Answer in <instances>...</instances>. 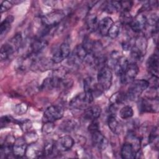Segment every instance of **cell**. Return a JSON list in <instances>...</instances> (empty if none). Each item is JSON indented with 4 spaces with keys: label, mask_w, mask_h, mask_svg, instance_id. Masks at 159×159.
<instances>
[{
    "label": "cell",
    "mask_w": 159,
    "mask_h": 159,
    "mask_svg": "<svg viewBox=\"0 0 159 159\" xmlns=\"http://www.w3.org/2000/svg\"><path fill=\"white\" fill-rule=\"evenodd\" d=\"M126 93L127 99L134 101L138 99L140 94L150 86V83L148 80L141 79L134 80Z\"/></svg>",
    "instance_id": "6da1fadb"
},
{
    "label": "cell",
    "mask_w": 159,
    "mask_h": 159,
    "mask_svg": "<svg viewBox=\"0 0 159 159\" xmlns=\"http://www.w3.org/2000/svg\"><path fill=\"white\" fill-rule=\"evenodd\" d=\"M147 47V40L145 36H139L135 39L134 45L130 50V56L133 62L140 61L145 56Z\"/></svg>",
    "instance_id": "7a4b0ae2"
},
{
    "label": "cell",
    "mask_w": 159,
    "mask_h": 159,
    "mask_svg": "<svg viewBox=\"0 0 159 159\" xmlns=\"http://www.w3.org/2000/svg\"><path fill=\"white\" fill-rule=\"evenodd\" d=\"M94 97L92 94L83 92L74 97L70 102L69 106L72 109L77 110H84L93 101Z\"/></svg>",
    "instance_id": "3957f363"
},
{
    "label": "cell",
    "mask_w": 159,
    "mask_h": 159,
    "mask_svg": "<svg viewBox=\"0 0 159 159\" xmlns=\"http://www.w3.org/2000/svg\"><path fill=\"white\" fill-rule=\"evenodd\" d=\"M65 14L63 11L55 10L42 17L41 22L43 26L52 29L57 25L65 17Z\"/></svg>",
    "instance_id": "277c9868"
},
{
    "label": "cell",
    "mask_w": 159,
    "mask_h": 159,
    "mask_svg": "<svg viewBox=\"0 0 159 159\" xmlns=\"http://www.w3.org/2000/svg\"><path fill=\"white\" fill-rule=\"evenodd\" d=\"M97 83L103 91L108 90L112 83V73L109 68L105 66L99 70Z\"/></svg>",
    "instance_id": "5b68a950"
},
{
    "label": "cell",
    "mask_w": 159,
    "mask_h": 159,
    "mask_svg": "<svg viewBox=\"0 0 159 159\" xmlns=\"http://www.w3.org/2000/svg\"><path fill=\"white\" fill-rule=\"evenodd\" d=\"M64 109L58 105H52L48 107L43 113V120L45 122H53L60 119L63 116Z\"/></svg>",
    "instance_id": "8992f818"
},
{
    "label": "cell",
    "mask_w": 159,
    "mask_h": 159,
    "mask_svg": "<svg viewBox=\"0 0 159 159\" xmlns=\"http://www.w3.org/2000/svg\"><path fill=\"white\" fill-rule=\"evenodd\" d=\"M88 55V53L82 44L78 45L68 57V62L73 65H79L85 60Z\"/></svg>",
    "instance_id": "52a82bcc"
},
{
    "label": "cell",
    "mask_w": 159,
    "mask_h": 159,
    "mask_svg": "<svg viewBox=\"0 0 159 159\" xmlns=\"http://www.w3.org/2000/svg\"><path fill=\"white\" fill-rule=\"evenodd\" d=\"M158 98L141 99L139 101V109L140 112H157L158 111Z\"/></svg>",
    "instance_id": "ba28073f"
},
{
    "label": "cell",
    "mask_w": 159,
    "mask_h": 159,
    "mask_svg": "<svg viewBox=\"0 0 159 159\" xmlns=\"http://www.w3.org/2000/svg\"><path fill=\"white\" fill-rule=\"evenodd\" d=\"M139 72V68L136 63H129L125 72L120 76V81L122 84L132 83L137 76Z\"/></svg>",
    "instance_id": "9c48e42d"
},
{
    "label": "cell",
    "mask_w": 159,
    "mask_h": 159,
    "mask_svg": "<svg viewBox=\"0 0 159 159\" xmlns=\"http://www.w3.org/2000/svg\"><path fill=\"white\" fill-rule=\"evenodd\" d=\"M70 55V46L68 43L63 42L59 48L55 50L52 57V60L55 64L61 63L64 59L68 58Z\"/></svg>",
    "instance_id": "30bf717a"
},
{
    "label": "cell",
    "mask_w": 159,
    "mask_h": 159,
    "mask_svg": "<svg viewBox=\"0 0 159 159\" xmlns=\"http://www.w3.org/2000/svg\"><path fill=\"white\" fill-rule=\"evenodd\" d=\"M84 91L93 94L94 98L100 96L103 90L91 77H87L84 80Z\"/></svg>",
    "instance_id": "8fae6325"
},
{
    "label": "cell",
    "mask_w": 159,
    "mask_h": 159,
    "mask_svg": "<svg viewBox=\"0 0 159 159\" xmlns=\"http://www.w3.org/2000/svg\"><path fill=\"white\" fill-rule=\"evenodd\" d=\"M147 25L146 16L140 13L137 15L135 18H133L132 21L129 24L130 29L135 32L140 33L143 31Z\"/></svg>",
    "instance_id": "7c38bea8"
},
{
    "label": "cell",
    "mask_w": 159,
    "mask_h": 159,
    "mask_svg": "<svg viewBox=\"0 0 159 159\" xmlns=\"http://www.w3.org/2000/svg\"><path fill=\"white\" fill-rule=\"evenodd\" d=\"M27 142L25 139L19 138L15 140L12 147V155L16 158L23 157L27 152Z\"/></svg>",
    "instance_id": "4fadbf2b"
},
{
    "label": "cell",
    "mask_w": 159,
    "mask_h": 159,
    "mask_svg": "<svg viewBox=\"0 0 159 159\" xmlns=\"http://www.w3.org/2000/svg\"><path fill=\"white\" fill-rule=\"evenodd\" d=\"M74 145V140L70 135H65L58 139L55 143V148L59 151L70 150Z\"/></svg>",
    "instance_id": "5bb4252c"
},
{
    "label": "cell",
    "mask_w": 159,
    "mask_h": 159,
    "mask_svg": "<svg viewBox=\"0 0 159 159\" xmlns=\"http://www.w3.org/2000/svg\"><path fill=\"white\" fill-rule=\"evenodd\" d=\"M91 134L93 144L99 150H105L108 145V141L99 130L93 131Z\"/></svg>",
    "instance_id": "9a60e30c"
},
{
    "label": "cell",
    "mask_w": 159,
    "mask_h": 159,
    "mask_svg": "<svg viewBox=\"0 0 159 159\" xmlns=\"http://www.w3.org/2000/svg\"><path fill=\"white\" fill-rule=\"evenodd\" d=\"M147 68L152 76L158 77V53L152 54L147 61Z\"/></svg>",
    "instance_id": "2e32d148"
},
{
    "label": "cell",
    "mask_w": 159,
    "mask_h": 159,
    "mask_svg": "<svg viewBox=\"0 0 159 159\" xmlns=\"http://www.w3.org/2000/svg\"><path fill=\"white\" fill-rule=\"evenodd\" d=\"M114 22L111 17H104L98 22V30L99 34L102 36H107V33Z\"/></svg>",
    "instance_id": "e0dca14e"
},
{
    "label": "cell",
    "mask_w": 159,
    "mask_h": 159,
    "mask_svg": "<svg viewBox=\"0 0 159 159\" xmlns=\"http://www.w3.org/2000/svg\"><path fill=\"white\" fill-rule=\"evenodd\" d=\"M101 109L99 106H89L86 109H84V117L85 119L90 120H96L101 114Z\"/></svg>",
    "instance_id": "ac0fdd59"
},
{
    "label": "cell",
    "mask_w": 159,
    "mask_h": 159,
    "mask_svg": "<svg viewBox=\"0 0 159 159\" xmlns=\"http://www.w3.org/2000/svg\"><path fill=\"white\" fill-rule=\"evenodd\" d=\"M47 42L42 38H37L33 40L30 44V54L32 55H38L40 53L45 47L47 46Z\"/></svg>",
    "instance_id": "d6986e66"
},
{
    "label": "cell",
    "mask_w": 159,
    "mask_h": 159,
    "mask_svg": "<svg viewBox=\"0 0 159 159\" xmlns=\"http://www.w3.org/2000/svg\"><path fill=\"white\" fill-rule=\"evenodd\" d=\"M120 155L124 159H133L136 158L137 152L129 142H125L121 148Z\"/></svg>",
    "instance_id": "ffe728a7"
},
{
    "label": "cell",
    "mask_w": 159,
    "mask_h": 159,
    "mask_svg": "<svg viewBox=\"0 0 159 159\" xmlns=\"http://www.w3.org/2000/svg\"><path fill=\"white\" fill-rule=\"evenodd\" d=\"M17 51L14 47L9 42L3 44L1 47L0 50V59L1 60H6L13 53Z\"/></svg>",
    "instance_id": "44dd1931"
},
{
    "label": "cell",
    "mask_w": 159,
    "mask_h": 159,
    "mask_svg": "<svg viewBox=\"0 0 159 159\" xmlns=\"http://www.w3.org/2000/svg\"><path fill=\"white\" fill-rule=\"evenodd\" d=\"M129 62L125 57H120L114 68L116 75L120 76L125 71Z\"/></svg>",
    "instance_id": "7402d4cb"
},
{
    "label": "cell",
    "mask_w": 159,
    "mask_h": 159,
    "mask_svg": "<svg viewBox=\"0 0 159 159\" xmlns=\"http://www.w3.org/2000/svg\"><path fill=\"white\" fill-rule=\"evenodd\" d=\"M14 16L9 15L6 17L0 25V35L1 37L5 36L11 28V24L14 21Z\"/></svg>",
    "instance_id": "603a6c76"
},
{
    "label": "cell",
    "mask_w": 159,
    "mask_h": 159,
    "mask_svg": "<svg viewBox=\"0 0 159 159\" xmlns=\"http://www.w3.org/2000/svg\"><path fill=\"white\" fill-rule=\"evenodd\" d=\"M107 124L110 130L115 134H120L122 127L120 123L117 120L116 116H109L107 119Z\"/></svg>",
    "instance_id": "cb8c5ba5"
},
{
    "label": "cell",
    "mask_w": 159,
    "mask_h": 159,
    "mask_svg": "<svg viewBox=\"0 0 159 159\" xmlns=\"http://www.w3.org/2000/svg\"><path fill=\"white\" fill-rule=\"evenodd\" d=\"M86 25L87 29L89 32H94L98 30V18L97 16L94 14H88L86 17Z\"/></svg>",
    "instance_id": "d4e9b609"
},
{
    "label": "cell",
    "mask_w": 159,
    "mask_h": 159,
    "mask_svg": "<svg viewBox=\"0 0 159 159\" xmlns=\"http://www.w3.org/2000/svg\"><path fill=\"white\" fill-rule=\"evenodd\" d=\"M127 99L126 93L118 91L113 94L109 98V101L111 104H114L118 106Z\"/></svg>",
    "instance_id": "484cf974"
},
{
    "label": "cell",
    "mask_w": 159,
    "mask_h": 159,
    "mask_svg": "<svg viewBox=\"0 0 159 159\" xmlns=\"http://www.w3.org/2000/svg\"><path fill=\"white\" fill-rule=\"evenodd\" d=\"M78 125V122L75 119H68L63 121L60 125V129L65 132H69L75 130Z\"/></svg>",
    "instance_id": "4316f807"
},
{
    "label": "cell",
    "mask_w": 159,
    "mask_h": 159,
    "mask_svg": "<svg viewBox=\"0 0 159 159\" xmlns=\"http://www.w3.org/2000/svg\"><path fill=\"white\" fill-rule=\"evenodd\" d=\"M121 10L120 2L117 1H110L106 2L104 11L108 13H114Z\"/></svg>",
    "instance_id": "83f0119b"
},
{
    "label": "cell",
    "mask_w": 159,
    "mask_h": 159,
    "mask_svg": "<svg viewBox=\"0 0 159 159\" xmlns=\"http://www.w3.org/2000/svg\"><path fill=\"white\" fill-rule=\"evenodd\" d=\"M121 26L122 24L119 21L115 23L114 22L108 31L107 36H109L111 39H116L120 34Z\"/></svg>",
    "instance_id": "f1b7e54d"
},
{
    "label": "cell",
    "mask_w": 159,
    "mask_h": 159,
    "mask_svg": "<svg viewBox=\"0 0 159 159\" xmlns=\"http://www.w3.org/2000/svg\"><path fill=\"white\" fill-rule=\"evenodd\" d=\"M148 143L150 144L154 143V148H158V132L157 127H154L152 129L151 131L150 132L148 139Z\"/></svg>",
    "instance_id": "f546056e"
},
{
    "label": "cell",
    "mask_w": 159,
    "mask_h": 159,
    "mask_svg": "<svg viewBox=\"0 0 159 159\" xmlns=\"http://www.w3.org/2000/svg\"><path fill=\"white\" fill-rule=\"evenodd\" d=\"M134 111L130 106H125L122 107L119 111V116L122 119H128L133 116Z\"/></svg>",
    "instance_id": "4dcf8cb0"
},
{
    "label": "cell",
    "mask_w": 159,
    "mask_h": 159,
    "mask_svg": "<svg viewBox=\"0 0 159 159\" xmlns=\"http://www.w3.org/2000/svg\"><path fill=\"white\" fill-rule=\"evenodd\" d=\"M28 106L24 102H21L17 104L14 107V112L17 115H22L27 111Z\"/></svg>",
    "instance_id": "1f68e13d"
},
{
    "label": "cell",
    "mask_w": 159,
    "mask_h": 159,
    "mask_svg": "<svg viewBox=\"0 0 159 159\" xmlns=\"http://www.w3.org/2000/svg\"><path fill=\"white\" fill-rule=\"evenodd\" d=\"M54 149H55V143L52 142H48L44 145L43 154L44 156H48L52 154Z\"/></svg>",
    "instance_id": "d6a6232c"
},
{
    "label": "cell",
    "mask_w": 159,
    "mask_h": 159,
    "mask_svg": "<svg viewBox=\"0 0 159 159\" xmlns=\"http://www.w3.org/2000/svg\"><path fill=\"white\" fill-rule=\"evenodd\" d=\"M133 17L129 14V12H122L120 16V21H119L122 24H125L128 25L132 21Z\"/></svg>",
    "instance_id": "836d02e7"
},
{
    "label": "cell",
    "mask_w": 159,
    "mask_h": 159,
    "mask_svg": "<svg viewBox=\"0 0 159 159\" xmlns=\"http://www.w3.org/2000/svg\"><path fill=\"white\" fill-rule=\"evenodd\" d=\"M120 6L121 10L123 12H129L131 7H132L133 2L132 1H120Z\"/></svg>",
    "instance_id": "e575fe53"
},
{
    "label": "cell",
    "mask_w": 159,
    "mask_h": 159,
    "mask_svg": "<svg viewBox=\"0 0 159 159\" xmlns=\"http://www.w3.org/2000/svg\"><path fill=\"white\" fill-rule=\"evenodd\" d=\"M13 6V3L12 1H4L1 3V12L2 13L5 11H8L11 7Z\"/></svg>",
    "instance_id": "d590c367"
},
{
    "label": "cell",
    "mask_w": 159,
    "mask_h": 159,
    "mask_svg": "<svg viewBox=\"0 0 159 159\" xmlns=\"http://www.w3.org/2000/svg\"><path fill=\"white\" fill-rule=\"evenodd\" d=\"M12 121L11 117L7 116H4L1 117V128L2 129L3 127H5L6 125H7L9 122Z\"/></svg>",
    "instance_id": "8d00e7d4"
},
{
    "label": "cell",
    "mask_w": 159,
    "mask_h": 159,
    "mask_svg": "<svg viewBox=\"0 0 159 159\" xmlns=\"http://www.w3.org/2000/svg\"><path fill=\"white\" fill-rule=\"evenodd\" d=\"M53 129V122H45L43 127V131L45 133H50L52 131Z\"/></svg>",
    "instance_id": "74e56055"
},
{
    "label": "cell",
    "mask_w": 159,
    "mask_h": 159,
    "mask_svg": "<svg viewBox=\"0 0 159 159\" xmlns=\"http://www.w3.org/2000/svg\"><path fill=\"white\" fill-rule=\"evenodd\" d=\"M20 126L22 127V129L23 130H25L29 129H30V128H31V127H32L31 122L29 120H27V119L25 120H24L22 122H20Z\"/></svg>",
    "instance_id": "f35d334b"
}]
</instances>
